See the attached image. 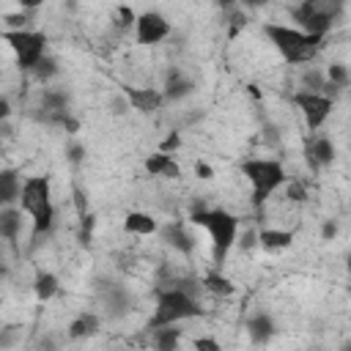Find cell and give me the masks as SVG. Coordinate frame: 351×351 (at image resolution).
<instances>
[{"instance_id":"cell-1","label":"cell","mask_w":351,"mask_h":351,"mask_svg":"<svg viewBox=\"0 0 351 351\" xmlns=\"http://www.w3.org/2000/svg\"><path fill=\"white\" fill-rule=\"evenodd\" d=\"M263 36L269 38V44L274 47V52L291 63V66H304V63H313L315 55L321 52L324 47V38L321 36H313V33H304L293 25H282V22H266L263 27Z\"/></svg>"},{"instance_id":"cell-2","label":"cell","mask_w":351,"mask_h":351,"mask_svg":"<svg viewBox=\"0 0 351 351\" xmlns=\"http://www.w3.org/2000/svg\"><path fill=\"white\" fill-rule=\"evenodd\" d=\"M19 208L30 217V228L36 236L47 233L55 222V206H52V186L47 176H27L22 178L19 189Z\"/></svg>"},{"instance_id":"cell-3","label":"cell","mask_w":351,"mask_h":351,"mask_svg":"<svg viewBox=\"0 0 351 351\" xmlns=\"http://www.w3.org/2000/svg\"><path fill=\"white\" fill-rule=\"evenodd\" d=\"M192 222L208 233L214 263H222L225 255L236 247L241 219L225 208H197V211H192Z\"/></svg>"},{"instance_id":"cell-4","label":"cell","mask_w":351,"mask_h":351,"mask_svg":"<svg viewBox=\"0 0 351 351\" xmlns=\"http://www.w3.org/2000/svg\"><path fill=\"white\" fill-rule=\"evenodd\" d=\"M195 315H200V302L195 293H189L178 285H159L156 304H154V313L148 318V329L165 326V324H181V321L195 318Z\"/></svg>"},{"instance_id":"cell-5","label":"cell","mask_w":351,"mask_h":351,"mask_svg":"<svg viewBox=\"0 0 351 351\" xmlns=\"http://www.w3.org/2000/svg\"><path fill=\"white\" fill-rule=\"evenodd\" d=\"M241 176L247 178L250 189H252V203H266L285 181V167L280 159H269V156H252L241 162Z\"/></svg>"},{"instance_id":"cell-6","label":"cell","mask_w":351,"mask_h":351,"mask_svg":"<svg viewBox=\"0 0 351 351\" xmlns=\"http://www.w3.org/2000/svg\"><path fill=\"white\" fill-rule=\"evenodd\" d=\"M340 11V0H318V3H296L291 8V19L296 22L299 30L313 33L326 38V33L332 30L335 19Z\"/></svg>"},{"instance_id":"cell-7","label":"cell","mask_w":351,"mask_h":351,"mask_svg":"<svg viewBox=\"0 0 351 351\" xmlns=\"http://www.w3.org/2000/svg\"><path fill=\"white\" fill-rule=\"evenodd\" d=\"M5 47L11 49L14 60L19 69L30 71L44 55H47V36L41 30H30V27H19V30H5L3 33Z\"/></svg>"},{"instance_id":"cell-8","label":"cell","mask_w":351,"mask_h":351,"mask_svg":"<svg viewBox=\"0 0 351 351\" xmlns=\"http://www.w3.org/2000/svg\"><path fill=\"white\" fill-rule=\"evenodd\" d=\"M293 104L299 107V112H302V118H304L310 132H318L329 121V115L335 110V99H329L326 93H310V90H296L293 93Z\"/></svg>"},{"instance_id":"cell-9","label":"cell","mask_w":351,"mask_h":351,"mask_svg":"<svg viewBox=\"0 0 351 351\" xmlns=\"http://www.w3.org/2000/svg\"><path fill=\"white\" fill-rule=\"evenodd\" d=\"M170 36V19L159 11H143L134 19V38L143 47H156Z\"/></svg>"},{"instance_id":"cell-10","label":"cell","mask_w":351,"mask_h":351,"mask_svg":"<svg viewBox=\"0 0 351 351\" xmlns=\"http://www.w3.org/2000/svg\"><path fill=\"white\" fill-rule=\"evenodd\" d=\"M123 96H126L129 107H134L137 112H145V115L156 112V110L165 104V96H162L159 88H140V85H132V88L123 90Z\"/></svg>"},{"instance_id":"cell-11","label":"cell","mask_w":351,"mask_h":351,"mask_svg":"<svg viewBox=\"0 0 351 351\" xmlns=\"http://www.w3.org/2000/svg\"><path fill=\"white\" fill-rule=\"evenodd\" d=\"M304 159H307V165H310L313 170H321V167L332 165V162H335V143H332L329 137H324V134H313V137L307 140Z\"/></svg>"},{"instance_id":"cell-12","label":"cell","mask_w":351,"mask_h":351,"mask_svg":"<svg viewBox=\"0 0 351 351\" xmlns=\"http://www.w3.org/2000/svg\"><path fill=\"white\" fill-rule=\"evenodd\" d=\"M22 208L16 206H0V241L5 244H14L19 236H22Z\"/></svg>"},{"instance_id":"cell-13","label":"cell","mask_w":351,"mask_h":351,"mask_svg":"<svg viewBox=\"0 0 351 351\" xmlns=\"http://www.w3.org/2000/svg\"><path fill=\"white\" fill-rule=\"evenodd\" d=\"M145 173L148 176H159V178H178L181 176V165L170 154L159 151V154L145 156Z\"/></svg>"},{"instance_id":"cell-14","label":"cell","mask_w":351,"mask_h":351,"mask_svg":"<svg viewBox=\"0 0 351 351\" xmlns=\"http://www.w3.org/2000/svg\"><path fill=\"white\" fill-rule=\"evenodd\" d=\"M123 228L132 236H154V233H159V219L148 211H129L123 219Z\"/></svg>"},{"instance_id":"cell-15","label":"cell","mask_w":351,"mask_h":351,"mask_svg":"<svg viewBox=\"0 0 351 351\" xmlns=\"http://www.w3.org/2000/svg\"><path fill=\"white\" fill-rule=\"evenodd\" d=\"M291 241H293V230H285V228H261L258 230V247H263L269 252L288 250Z\"/></svg>"},{"instance_id":"cell-16","label":"cell","mask_w":351,"mask_h":351,"mask_svg":"<svg viewBox=\"0 0 351 351\" xmlns=\"http://www.w3.org/2000/svg\"><path fill=\"white\" fill-rule=\"evenodd\" d=\"M159 230H162L165 241H167L170 247H176L178 252L189 255V252L195 250V236H192L181 222H170V225H165V228H159Z\"/></svg>"},{"instance_id":"cell-17","label":"cell","mask_w":351,"mask_h":351,"mask_svg":"<svg viewBox=\"0 0 351 351\" xmlns=\"http://www.w3.org/2000/svg\"><path fill=\"white\" fill-rule=\"evenodd\" d=\"M195 90V82H189L178 69H170L167 71V80H165V90H162V96H165V101H178V99H184V96H189Z\"/></svg>"},{"instance_id":"cell-18","label":"cell","mask_w":351,"mask_h":351,"mask_svg":"<svg viewBox=\"0 0 351 351\" xmlns=\"http://www.w3.org/2000/svg\"><path fill=\"white\" fill-rule=\"evenodd\" d=\"M22 176L16 170H0V206H14L19 200Z\"/></svg>"},{"instance_id":"cell-19","label":"cell","mask_w":351,"mask_h":351,"mask_svg":"<svg viewBox=\"0 0 351 351\" xmlns=\"http://www.w3.org/2000/svg\"><path fill=\"white\" fill-rule=\"evenodd\" d=\"M101 326V318L96 313H80L71 324H69V337L71 340H82V337H90L96 335Z\"/></svg>"},{"instance_id":"cell-20","label":"cell","mask_w":351,"mask_h":351,"mask_svg":"<svg viewBox=\"0 0 351 351\" xmlns=\"http://www.w3.org/2000/svg\"><path fill=\"white\" fill-rule=\"evenodd\" d=\"M151 346L154 348H162V351H170L181 343V329H176V324H165V326H151Z\"/></svg>"},{"instance_id":"cell-21","label":"cell","mask_w":351,"mask_h":351,"mask_svg":"<svg viewBox=\"0 0 351 351\" xmlns=\"http://www.w3.org/2000/svg\"><path fill=\"white\" fill-rule=\"evenodd\" d=\"M247 332H250L252 343H266V340L274 335V321H271V315H266V313L252 315V318L247 321Z\"/></svg>"},{"instance_id":"cell-22","label":"cell","mask_w":351,"mask_h":351,"mask_svg":"<svg viewBox=\"0 0 351 351\" xmlns=\"http://www.w3.org/2000/svg\"><path fill=\"white\" fill-rule=\"evenodd\" d=\"M33 291H36V299L38 302H49L55 293H58V277L52 271H41L36 274L33 280Z\"/></svg>"},{"instance_id":"cell-23","label":"cell","mask_w":351,"mask_h":351,"mask_svg":"<svg viewBox=\"0 0 351 351\" xmlns=\"http://www.w3.org/2000/svg\"><path fill=\"white\" fill-rule=\"evenodd\" d=\"M324 82H326V74L315 66L304 69L302 77H299V90H310V93H324Z\"/></svg>"},{"instance_id":"cell-24","label":"cell","mask_w":351,"mask_h":351,"mask_svg":"<svg viewBox=\"0 0 351 351\" xmlns=\"http://www.w3.org/2000/svg\"><path fill=\"white\" fill-rule=\"evenodd\" d=\"M58 71H60V66H58V60H55V58H49V55H44V58L30 69L33 80H36V82H41V85H47Z\"/></svg>"},{"instance_id":"cell-25","label":"cell","mask_w":351,"mask_h":351,"mask_svg":"<svg viewBox=\"0 0 351 351\" xmlns=\"http://www.w3.org/2000/svg\"><path fill=\"white\" fill-rule=\"evenodd\" d=\"M203 288H206L208 293H214V296H230V293H233V282H230L225 274H219V271H211V274L203 280Z\"/></svg>"},{"instance_id":"cell-26","label":"cell","mask_w":351,"mask_h":351,"mask_svg":"<svg viewBox=\"0 0 351 351\" xmlns=\"http://www.w3.org/2000/svg\"><path fill=\"white\" fill-rule=\"evenodd\" d=\"M134 19H137V14L132 11V5H118V8H112V27H115L118 33H129V30L134 27Z\"/></svg>"},{"instance_id":"cell-27","label":"cell","mask_w":351,"mask_h":351,"mask_svg":"<svg viewBox=\"0 0 351 351\" xmlns=\"http://www.w3.org/2000/svg\"><path fill=\"white\" fill-rule=\"evenodd\" d=\"M236 241H239L241 250H252V247L258 244V230H244L241 239H236Z\"/></svg>"},{"instance_id":"cell-28","label":"cell","mask_w":351,"mask_h":351,"mask_svg":"<svg viewBox=\"0 0 351 351\" xmlns=\"http://www.w3.org/2000/svg\"><path fill=\"white\" fill-rule=\"evenodd\" d=\"M178 145H181L178 132H170V134H167V140L162 143V151H165V154H170V151H173V148H178Z\"/></svg>"},{"instance_id":"cell-29","label":"cell","mask_w":351,"mask_h":351,"mask_svg":"<svg viewBox=\"0 0 351 351\" xmlns=\"http://www.w3.org/2000/svg\"><path fill=\"white\" fill-rule=\"evenodd\" d=\"M195 176L203 178V181H208V178H214V170L206 162H195Z\"/></svg>"},{"instance_id":"cell-30","label":"cell","mask_w":351,"mask_h":351,"mask_svg":"<svg viewBox=\"0 0 351 351\" xmlns=\"http://www.w3.org/2000/svg\"><path fill=\"white\" fill-rule=\"evenodd\" d=\"M8 118H11V101H8L5 96H0V126H3Z\"/></svg>"},{"instance_id":"cell-31","label":"cell","mask_w":351,"mask_h":351,"mask_svg":"<svg viewBox=\"0 0 351 351\" xmlns=\"http://www.w3.org/2000/svg\"><path fill=\"white\" fill-rule=\"evenodd\" d=\"M321 236H324V239H329V241H332V239L337 236V225H335V219L324 222V228H321Z\"/></svg>"},{"instance_id":"cell-32","label":"cell","mask_w":351,"mask_h":351,"mask_svg":"<svg viewBox=\"0 0 351 351\" xmlns=\"http://www.w3.org/2000/svg\"><path fill=\"white\" fill-rule=\"evenodd\" d=\"M195 348H211V351H217V348H219V343H217V340H211V337H197V340H195Z\"/></svg>"},{"instance_id":"cell-33","label":"cell","mask_w":351,"mask_h":351,"mask_svg":"<svg viewBox=\"0 0 351 351\" xmlns=\"http://www.w3.org/2000/svg\"><path fill=\"white\" fill-rule=\"evenodd\" d=\"M16 5H19L22 11H36L38 5H44V0H16Z\"/></svg>"},{"instance_id":"cell-34","label":"cell","mask_w":351,"mask_h":351,"mask_svg":"<svg viewBox=\"0 0 351 351\" xmlns=\"http://www.w3.org/2000/svg\"><path fill=\"white\" fill-rule=\"evenodd\" d=\"M82 154H85V151H82V145H71V148H69V159H71V162H80V159H82Z\"/></svg>"},{"instance_id":"cell-35","label":"cell","mask_w":351,"mask_h":351,"mask_svg":"<svg viewBox=\"0 0 351 351\" xmlns=\"http://www.w3.org/2000/svg\"><path fill=\"white\" fill-rule=\"evenodd\" d=\"M217 5H219L222 11H228V8H233V5H239V0H217Z\"/></svg>"},{"instance_id":"cell-36","label":"cell","mask_w":351,"mask_h":351,"mask_svg":"<svg viewBox=\"0 0 351 351\" xmlns=\"http://www.w3.org/2000/svg\"><path fill=\"white\" fill-rule=\"evenodd\" d=\"M239 3H244V5H250V8H255V5H263L266 0H239Z\"/></svg>"},{"instance_id":"cell-37","label":"cell","mask_w":351,"mask_h":351,"mask_svg":"<svg viewBox=\"0 0 351 351\" xmlns=\"http://www.w3.org/2000/svg\"><path fill=\"white\" fill-rule=\"evenodd\" d=\"M296 3H318V0H296Z\"/></svg>"}]
</instances>
